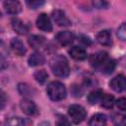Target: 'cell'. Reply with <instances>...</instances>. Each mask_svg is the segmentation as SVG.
Instances as JSON below:
<instances>
[{"mask_svg": "<svg viewBox=\"0 0 126 126\" xmlns=\"http://www.w3.org/2000/svg\"><path fill=\"white\" fill-rule=\"evenodd\" d=\"M49 66L52 73L57 77L65 78L70 73V67L68 61L63 55L53 56L49 62Z\"/></svg>", "mask_w": 126, "mask_h": 126, "instance_id": "obj_1", "label": "cell"}, {"mask_svg": "<svg viewBox=\"0 0 126 126\" xmlns=\"http://www.w3.org/2000/svg\"><path fill=\"white\" fill-rule=\"evenodd\" d=\"M46 93H47L49 98L54 101L64 99L67 94L65 86L62 83L57 82V81H54V82H51L48 84V86L46 88Z\"/></svg>", "mask_w": 126, "mask_h": 126, "instance_id": "obj_2", "label": "cell"}, {"mask_svg": "<svg viewBox=\"0 0 126 126\" xmlns=\"http://www.w3.org/2000/svg\"><path fill=\"white\" fill-rule=\"evenodd\" d=\"M68 114L73 123L79 124L85 120V118L87 116V111L82 105L72 104L68 108Z\"/></svg>", "mask_w": 126, "mask_h": 126, "instance_id": "obj_3", "label": "cell"}, {"mask_svg": "<svg viewBox=\"0 0 126 126\" xmlns=\"http://www.w3.org/2000/svg\"><path fill=\"white\" fill-rule=\"evenodd\" d=\"M109 60L108 54L105 51H98L96 53H94L90 57V64L94 69L100 70V68L106 63V61Z\"/></svg>", "mask_w": 126, "mask_h": 126, "instance_id": "obj_4", "label": "cell"}, {"mask_svg": "<svg viewBox=\"0 0 126 126\" xmlns=\"http://www.w3.org/2000/svg\"><path fill=\"white\" fill-rule=\"evenodd\" d=\"M110 88L117 93H121L126 90V77L123 75H117L109 82Z\"/></svg>", "mask_w": 126, "mask_h": 126, "instance_id": "obj_5", "label": "cell"}, {"mask_svg": "<svg viewBox=\"0 0 126 126\" xmlns=\"http://www.w3.org/2000/svg\"><path fill=\"white\" fill-rule=\"evenodd\" d=\"M52 19L55 24L59 27H68L71 25V21L66 16V14L61 10L52 11Z\"/></svg>", "mask_w": 126, "mask_h": 126, "instance_id": "obj_6", "label": "cell"}, {"mask_svg": "<svg viewBox=\"0 0 126 126\" xmlns=\"http://www.w3.org/2000/svg\"><path fill=\"white\" fill-rule=\"evenodd\" d=\"M36 27L43 32H51L52 24H51L50 18L45 13H41L36 19Z\"/></svg>", "mask_w": 126, "mask_h": 126, "instance_id": "obj_7", "label": "cell"}, {"mask_svg": "<svg viewBox=\"0 0 126 126\" xmlns=\"http://www.w3.org/2000/svg\"><path fill=\"white\" fill-rule=\"evenodd\" d=\"M55 39L61 45H69L74 41L75 36L73 32L69 31H63V32H59L55 35Z\"/></svg>", "mask_w": 126, "mask_h": 126, "instance_id": "obj_8", "label": "cell"}, {"mask_svg": "<svg viewBox=\"0 0 126 126\" xmlns=\"http://www.w3.org/2000/svg\"><path fill=\"white\" fill-rule=\"evenodd\" d=\"M20 107L22 111L27 115H34L37 112L35 103L29 98H24L20 103Z\"/></svg>", "mask_w": 126, "mask_h": 126, "instance_id": "obj_9", "label": "cell"}, {"mask_svg": "<svg viewBox=\"0 0 126 126\" xmlns=\"http://www.w3.org/2000/svg\"><path fill=\"white\" fill-rule=\"evenodd\" d=\"M3 6L6 10L7 13L12 14V15H16L18 13L21 12L22 10V5L19 1H15V0H7L3 2Z\"/></svg>", "mask_w": 126, "mask_h": 126, "instance_id": "obj_10", "label": "cell"}, {"mask_svg": "<svg viewBox=\"0 0 126 126\" xmlns=\"http://www.w3.org/2000/svg\"><path fill=\"white\" fill-rule=\"evenodd\" d=\"M96 40L99 44L104 45V46H110L112 44V37H111V32L108 30H103L100 31L96 34Z\"/></svg>", "mask_w": 126, "mask_h": 126, "instance_id": "obj_11", "label": "cell"}, {"mask_svg": "<svg viewBox=\"0 0 126 126\" xmlns=\"http://www.w3.org/2000/svg\"><path fill=\"white\" fill-rule=\"evenodd\" d=\"M69 54L73 59L79 60V61L85 60L87 58V51H86V49L84 47H81V46H73V47H71L70 50H69Z\"/></svg>", "mask_w": 126, "mask_h": 126, "instance_id": "obj_12", "label": "cell"}, {"mask_svg": "<svg viewBox=\"0 0 126 126\" xmlns=\"http://www.w3.org/2000/svg\"><path fill=\"white\" fill-rule=\"evenodd\" d=\"M12 28L13 30L19 33V34H26L29 32V27L19 18H13L12 19Z\"/></svg>", "mask_w": 126, "mask_h": 126, "instance_id": "obj_13", "label": "cell"}, {"mask_svg": "<svg viewBox=\"0 0 126 126\" xmlns=\"http://www.w3.org/2000/svg\"><path fill=\"white\" fill-rule=\"evenodd\" d=\"M10 46L12 50L19 56H23L26 53V47L19 38H12L10 41Z\"/></svg>", "mask_w": 126, "mask_h": 126, "instance_id": "obj_14", "label": "cell"}, {"mask_svg": "<svg viewBox=\"0 0 126 126\" xmlns=\"http://www.w3.org/2000/svg\"><path fill=\"white\" fill-rule=\"evenodd\" d=\"M44 62H45V58L40 52H33L32 54H31V56L28 59V63L32 67L42 65L44 64Z\"/></svg>", "mask_w": 126, "mask_h": 126, "instance_id": "obj_15", "label": "cell"}, {"mask_svg": "<svg viewBox=\"0 0 126 126\" xmlns=\"http://www.w3.org/2000/svg\"><path fill=\"white\" fill-rule=\"evenodd\" d=\"M106 116L102 113H96L92 116L89 121V126H105L106 125Z\"/></svg>", "mask_w": 126, "mask_h": 126, "instance_id": "obj_16", "label": "cell"}, {"mask_svg": "<svg viewBox=\"0 0 126 126\" xmlns=\"http://www.w3.org/2000/svg\"><path fill=\"white\" fill-rule=\"evenodd\" d=\"M46 40L41 35H32L29 37V43L32 48H40L43 47Z\"/></svg>", "mask_w": 126, "mask_h": 126, "instance_id": "obj_17", "label": "cell"}, {"mask_svg": "<svg viewBox=\"0 0 126 126\" xmlns=\"http://www.w3.org/2000/svg\"><path fill=\"white\" fill-rule=\"evenodd\" d=\"M103 95V92L101 90H94L88 95V100L91 104H96L97 102H100L101 97Z\"/></svg>", "mask_w": 126, "mask_h": 126, "instance_id": "obj_18", "label": "cell"}, {"mask_svg": "<svg viewBox=\"0 0 126 126\" xmlns=\"http://www.w3.org/2000/svg\"><path fill=\"white\" fill-rule=\"evenodd\" d=\"M5 126H26L25 121L18 116H12L5 120Z\"/></svg>", "mask_w": 126, "mask_h": 126, "instance_id": "obj_19", "label": "cell"}, {"mask_svg": "<svg viewBox=\"0 0 126 126\" xmlns=\"http://www.w3.org/2000/svg\"><path fill=\"white\" fill-rule=\"evenodd\" d=\"M100 104L101 106L105 107V108H111L114 104V97L111 94H103L101 100H100Z\"/></svg>", "mask_w": 126, "mask_h": 126, "instance_id": "obj_20", "label": "cell"}, {"mask_svg": "<svg viewBox=\"0 0 126 126\" xmlns=\"http://www.w3.org/2000/svg\"><path fill=\"white\" fill-rule=\"evenodd\" d=\"M115 61L112 60V59H109L108 61H106V63L100 68V72L103 73V74H110L113 72L114 68H115Z\"/></svg>", "mask_w": 126, "mask_h": 126, "instance_id": "obj_21", "label": "cell"}, {"mask_svg": "<svg viewBox=\"0 0 126 126\" xmlns=\"http://www.w3.org/2000/svg\"><path fill=\"white\" fill-rule=\"evenodd\" d=\"M33 76H34L35 81L37 83H39V84H44L45 81L48 78V74L46 73L45 70H37V71L34 72V75Z\"/></svg>", "mask_w": 126, "mask_h": 126, "instance_id": "obj_22", "label": "cell"}, {"mask_svg": "<svg viewBox=\"0 0 126 126\" xmlns=\"http://www.w3.org/2000/svg\"><path fill=\"white\" fill-rule=\"evenodd\" d=\"M18 90H19V93L22 94V95H31L32 94V90L31 88L26 85V84H20L19 87H18Z\"/></svg>", "mask_w": 126, "mask_h": 126, "instance_id": "obj_23", "label": "cell"}, {"mask_svg": "<svg viewBox=\"0 0 126 126\" xmlns=\"http://www.w3.org/2000/svg\"><path fill=\"white\" fill-rule=\"evenodd\" d=\"M117 36L121 40H126V23L122 24L117 29Z\"/></svg>", "mask_w": 126, "mask_h": 126, "instance_id": "obj_24", "label": "cell"}, {"mask_svg": "<svg viewBox=\"0 0 126 126\" xmlns=\"http://www.w3.org/2000/svg\"><path fill=\"white\" fill-rule=\"evenodd\" d=\"M26 3H27V5H28L31 9H36V8H39L40 6H42V5L44 4V1L32 0V1H27Z\"/></svg>", "mask_w": 126, "mask_h": 126, "instance_id": "obj_25", "label": "cell"}, {"mask_svg": "<svg viewBox=\"0 0 126 126\" xmlns=\"http://www.w3.org/2000/svg\"><path fill=\"white\" fill-rule=\"evenodd\" d=\"M114 120L119 126H126V114H118Z\"/></svg>", "mask_w": 126, "mask_h": 126, "instance_id": "obj_26", "label": "cell"}, {"mask_svg": "<svg viewBox=\"0 0 126 126\" xmlns=\"http://www.w3.org/2000/svg\"><path fill=\"white\" fill-rule=\"evenodd\" d=\"M116 106L122 110V111H126V97H120L116 100Z\"/></svg>", "mask_w": 126, "mask_h": 126, "instance_id": "obj_27", "label": "cell"}, {"mask_svg": "<svg viewBox=\"0 0 126 126\" xmlns=\"http://www.w3.org/2000/svg\"><path fill=\"white\" fill-rule=\"evenodd\" d=\"M56 126H71V124L67 118L60 117V118H58V120L56 122Z\"/></svg>", "mask_w": 126, "mask_h": 126, "instance_id": "obj_28", "label": "cell"}, {"mask_svg": "<svg viewBox=\"0 0 126 126\" xmlns=\"http://www.w3.org/2000/svg\"><path fill=\"white\" fill-rule=\"evenodd\" d=\"M93 4H94V6H95V7L98 8V9L107 7V3H106V2H103V1H94Z\"/></svg>", "mask_w": 126, "mask_h": 126, "instance_id": "obj_29", "label": "cell"}, {"mask_svg": "<svg viewBox=\"0 0 126 126\" xmlns=\"http://www.w3.org/2000/svg\"><path fill=\"white\" fill-rule=\"evenodd\" d=\"M79 39H80V41H81L82 43H84L85 45H90V44H91V39H90L88 36H86V35H80Z\"/></svg>", "mask_w": 126, "mask_h": 126, "instance_id": "obj_30", "label": "cell"}, {"mask_svg": "<svg viewBox=\"0 0 126 126\" xmlns=\"http://www.w3.org/2000/svg\"><path fill=\"white\" fill-rule=\"evenodd\" d=\"M5 101H6V97H5V93L1 92V109L4 108L5 105Z\"/></svg>", "mask_w": 126, "mask_h": 126, "instance_id": "obj_31", "label": "cell"}]
</instances>
